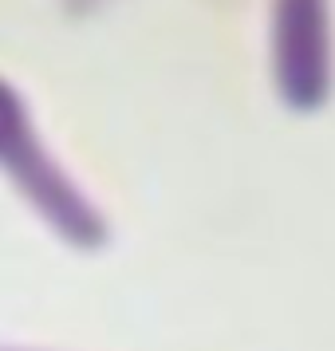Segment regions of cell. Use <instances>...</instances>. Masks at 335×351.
I'll list each match as a JSON object with an SVG mask.
<instances>
[{
  "label": "cell",
  "instance_id": "2",
  "mask_svg": "<svg viewBox=\"0 0 335 351\" xmlns=\"http://www.w3.org/2000/svg\"><path fill=\"white\" fill-rule=\"evenodd\" d=\"M272 71L292 111H316L332 95V20L327 0L272 4Z\"/></svg>",
  "mask_w": 335,
  "mask_h": 351
},
{
  "label": "cell",
  "instance_id": "1",
  "mask_svg": "<svg viewBox=\"0 0 335 351\" xmlns=\"http://www.w3.org/2000/svg\"><path fill=\"white\" fill-rule=\"evenodd\" d=\"M0 174H8V182L24 193V202H32V209H40L44 221L64 241L79 249H95L107 241L103 213L48 154L24 99L4 80H0Z\"/></svg>",
  "mask_w": 335,
  "mask_h": 351
}]
</instances>
